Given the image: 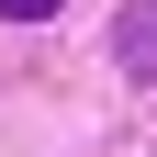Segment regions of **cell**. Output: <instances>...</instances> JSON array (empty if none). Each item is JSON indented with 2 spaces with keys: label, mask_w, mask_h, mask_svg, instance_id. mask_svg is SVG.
<instances>
[{
  "label": "cell",
  "mask_w": 157,
  "mask_h": 157,
  "mask_svg": "<svg viewBox=\"0 0 157 157\" xmlns=\"http://www.w3.org/2000/svg\"><path fill=\"white\" fill-rule=\"evenodd\" d=\"M45 11H56V0H0V23H45Z\"/></svg>",
  "instance_id": "7a4b0ae2"
},
{
  "label": "cell",
  "mask_w": 157,
  "mask_h": 157,
  "mask_svg": "<svg viewBox=\"0 0 157 157\" xmlns=\"http://www.w3.org/2000/svg\"><path fill=\"white\" fill-rule=\"evenodd\" d=\"M112 67L157 78V0H124V11H112Z\"/></svg>",
  "instance_id": "6da1fadb"
}]
</instances>
